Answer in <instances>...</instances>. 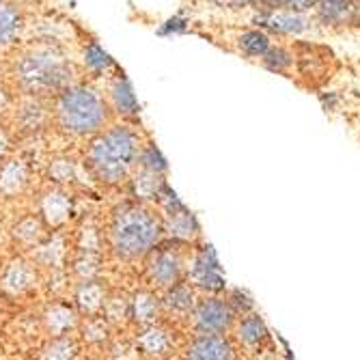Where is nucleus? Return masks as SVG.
<instances>
[{"instance_id": "23", "label": "nucleus", "mask_w": 360, "mask_h": 360, "mask_svg": "<svg viewBox=\"0 0 360 360\" xmlns=\"http://www.w3.org/2000/svg\"><path fill=\"white\" fill-rule=\"evenodd\" d=\"M74 352H76L74 343H72L70 339L60 337V339H54V341L46 347V354H44V356H46V358H72Z\"/></svg>"}, {"instance_id": "28", "label": "nucleus", "mask_w": 360, "mask_h": 360, "mask_svg": "<svg viewBox=\"0 0 360 360\" xmlns=\"http://www.w3.org/2000/svg\"><path fill=\"white\" fill-rule=\"evenodd\" d=\"M266 63H268V68H272V70L281 72L283 68H287V65H289V56H287L283 50H272V52L268 54Z\"/></svg>"}, {"instance_id": "16", "label": "nucleus", "mask_w": 360, "mask_h": 360, "mask_svg": "<svg viewBox=\"0 0 360 360\" xmlns=\"http://www.w3.org/2000/svg\"><path fill=\"white\" fill-rule=\"evenodd\" d=\"M129 311H132L136 321L151 323L158 317V302H155V298L151 296V293H139V296L132 300Z\"/></svg>"}, {"instance_id": "17", "label": "nucleus", "mask_w": 360, "mask_h": 360, "mask_svg": "<svg viewBox=\"0 0 360 360\" xmlns=\"http://www.w3.org/2000/svg\"><path fill=\"white\" fill-rule=\"evenodd\" d=\"M317 11L323 22H330V24L343 22L349 13V0H319Z\"/></svg>"}, {"instance_id": "20", "label": "nucleus", "mask_w": 360, "mask_h": 360, "mask_svg": "<svg viewBox=\"0 0 360 360\" xmlns=\"http://www.w3.org/2000/svg\"><path fill=\"white\" fill-rule=\"evenodd\" d=\"M162 188H165V184H162L158 171L145 169V171L134 179V190H136L139 196H143V199H149V196H158Z\"/></svg>"}, {"instance_id": "1", "label": "nucleus", "mask_w": 360, "mask_h": 360, "mask_svg": "<svg viewBox=\"0 0 360 360\" xmlns=\"http://www.w3.org/2000/svg\"><path fill=\"white\" fill-rule=\"evenodd\" d=\"M141 155L139 136L127 127H112L97 136L89 151V165L97 179L117 184L127 179Z\"/></svg>"}, {"instance_id": "13", "label": "nucleus", "mask_w": 360, "mask_h": 360, "mask_svg": "<svg viewBox=\"0 0 360 360\" xmlns=\"http://www.w3.org/2000/svg\"><path fill=\"white\" fill-rule=\"evenodd\" d=\"M240 339L244 345L248 347H257L259 343H264L268 339V330H266V323L261 321L257 315H250L242 321L240 326Z\"/></svg>"}, {"instance_id": "14", "label": "nucleus", "mask_w": 360, "mask_h": 360, "mask_svg": "<svg viewBox=\"0 0 360 360\" xmlns=\"http://www.w3.org/2000/svg\"><path fill=\"white\" fill-rule=\"evenodd\" d=\"M78 304L86 313H95L97 309L104 307V291L100 285H95L93 281H86L80 291H78Z\"/></svg>"}, {"instance_id": "6", "label": "nucleus", "mask_w": 360, "mask_h": 360, "mask_svg": "<svg viewBox=\"0 0 360 360\" xmlns=\"http://www.w3.org/2000/svg\"><path fill=\"white\" fill-rule=\"evenodd\" d=\"M147 274L160 287H171V285L179 283V276H181V259H179V255L169 250V248L158 250L149 259Z\"/></svg>"}, {"instance_id": "12", "label": "nucleus", "mask_w": 360, "mask_h": 360, "mask_svg": "<svg viewBox=\"0 0 360 360\" xmlns=\"http://www.w3.org/2000/svg\"><path fill=\"white\" fill-rule=\"evenodd\" d=\"M261 24H266L268 28H274L278 32H300V30L307 28L304 18L293 15L291 11H285V13H268V15L261 18Z\"/></svg>"}, {"instance_id": "22", "label": "nucleus", "mask_w": 360, "mask_h": 360, "mask_svg": "<svg viewBox=\"0 0 360 360\" xmlns=\"http://www.w3.org/2000/svg\"><path fill=\"white\" fill-rule=\"evenodd\" d=\"M48 323H50V330L56 333V335H63L68 328H72L74 323V315L70 309H63V307H56L48 313Z\"/></svg>"}, {"instance_id": "2", "label": "nucleus", "mask_w": 360, "mask_h": 360, "mask_svg": "<svg viewBox=\"0 0 360 360\" xmlns=\"http://www.w3.org/2000/svg\"><path fill=\"white\" fill-rule=\"evenodd\" d=\"M160 238V222L139 205H123L110 224V244L121 259H136L149 252Z\"/></svg>"}, {"instance_id": "29", "label": "nucleus", "mask_w": 360, "mask_h": 360, "mask_svg": "<svg viewBox=\"0 0 360 360\" xmlns=\"http://www.w3.org/2000/svg\"><path fill=\"white\" fill-rule=\"evenodd\" d=\"M274 3L285 7V9H289V11H302V9L311 7L315 0H274Z\"/></svg>"}, {"instance_id": "3", "label": "nucleus", "mask_w": 360, "mask_h": 360, "mask_svg": "<svg viewBox=\"0 0 360 360\" xmlns=\"http://www.w3.org/2000/svg\"><path fill=\"white\" fill-rule=\"evenodd\" d=\"M20 84L30 93H50L58 91L72 78V65L58 52L50 48H39L26 52L15 68Z\"/></svg>"}, {"instance_id": "26", "label": "nucleus", "mask_w": 360, "mask_h": 360, "mask_svg": "<svg viewBox=\"0 0 360 360\" xmlns=\"http://www.w3.org/2000/svg\"><path fill=\"white\" fill-rule=\"evenodd\" d=\"M143 165H145V169H149V171H158V173L167 169L165 160H162V155L158 153V149H155V147H147V151L143 153Z\"/></svg>"}, {"instance_id": "24", "label": "nucleus", "mask_w": 360, "mask_h": 360, "mask_svg": "<svg viewBox=\"0 0 360 360\" xmlns=\"http://www.w3.org/2000/svg\"><path fill=\"white\" fill-rule=\"evenodd\" d=\"M28 278H30V272H28V268L24 266V264H13L11 266V270L7 272V278H5V283L9 285V287H13V289H24L26 285H28Z\"/></svg>"}, {"instance_id": "11", "label": "nucleus", "mask_w": 360, "mask_h": 360, "mask_svg": "<svg viewBox=\"0 0 360 360\" xmlns=\"http://www.w3.org/2000/svg\"><path fill=\"white\" fill-rule=\"evenodd\" d=\"M139 347L147 354V356H162L167 354L169 347H171V339L165 330L155 328V326H151V328H147L141 339H139Z\"/></svg>"}, {"instance_id": "4", "label": "nucleus", "mask_w": 360, "mask_h": 360, "mask_svg": "<svg viewBox=\"0 0 360 360\" xmlns=\"http://www.w3.org/2000/svg\"><path fill=\"white\" fill-rule=\"evenodd\" d=\"M56 115L65 132L76 136L95 134L106 123V106L102 97L84 86H74L65 91L58 100Z\"/></svg>"}, {"instance_id": "9", "label": "nucleus", "mask_w": 360, "mask_h": 360, "mask_svg": "<svg viewBox=\"0 0 360 360\" xmlns=\"http://www.w3.org/2000/svg\"><path fill=\"white\" fill-rule=\"evenodd\" d=\"M188 356L201 358V360H220V358H231L233 349L229 345V341H224L222 337H218L214 333H203L188 347Z\"/></svg>"}, {"instance_id": "25", "label": "nucleus", "mask_w": 360, "mask_h": 360, "mask_svg": "<svg viewBox=\"0 0 360 360\" xmlns=\"http://www.w3.org/2000/svg\"><path fill=\"white\" fill-rule=\"evenodd\" d=\"M86 63L91 65V68H95V70H104V68H108V65H110V58H108V54L102 48L91 46L86 50Z\"/></svg>"}, {"instance_id": "5", "label": "nucleus", "mask_w": 360, "mask_h": 360, "mask_svg": "<svg viewBox=\"0 0 360 360\" xmlns=\"http://www.w3.org/2000/svg\"><path fill=\"white\" fill-rule=\"evenodd\" d=\"M233 321V311L222 300H205L194 313V323L201 333H224Z\"/></svg>"}, {"instance_id": "8", "label": "nucleus", "mask_w": 360, "mask_h": 360, "mask_svg": "<svg viewBox=\"0 0 360 360\" xmlns=\"http://www.w3.org/2000/svg\"><path fill=\"white\" fill-rule=\"evenodd\" d=\"M192 276H194L196 285H201L205 289H212V291L222 289L224 278H222V272H220V266H218V259H216V255H214V250L210 246L203 248L201 255L196 257Z\"/></svg>"}, {"instance_id": "27", "label": "nucleus", "mask_w": 360, "mask_h": 360, "mask_svg": "<svg viewBox=\"0 0 360 360\" xmlns=\"http://www.w3.org/2000/svg\"><path fill=\"white\" fill-rule=\"evenodd\" d=\"M84 333H86L84 337L89 341H102V339H106V323L104 321H97V319H91L86 323Z\"/></svg>"}, {"instance_id": "30", "label": "nucleus", "mask_w": 360, "mask_h": 360, "mask_svg": "<svg viewBox=\"0 0 360 360\" xmlns=\"http://www.w3.org/2000/svg\"><path fill=\"white\" fill-rule=\"evenodd\" d=\"M218 3H222V5H244L246 3V0H218Z\"/></svg>"}, {"instance_id": "19", "label": "nucleus", "mask_w": 360, "mask_h": 360, "mask_svg": "<svg viewBox=\"0 0 360 360\" xmlns=\"http://www.w3.org/2000/svg\"><path fill=\"white\" fill-rule=\"evenodd\" d=\"M112 100H115V106L119 112L123 115H134L139 110V104H136V97L129 89V84L125 80H119L115 86H112Z\"/></svg>"}, {"instance_id": "18", "label": "nucleus", "mask_w": 360, "mask_h": 360, "mask_svg": "<svg viewBox=\"0 0 360 360\" xmlns=\"http://www.w3.org/2000/svg\"><path fill=\"white\" fill-rule=\"evenodd\" d=\"M165 304L175 311V313H186L192 309L194 304V296H192V291L186 287V285H171V291L167 293V298H165Z\"/></svg>"}, {"instance_id": "15", "label": "nucleus", "mask_w": 360, "mask_h": 360, "mask_svg": "<svg viewBox=\"0 0 360 360\" xmlns=\"http://www.w3.org/2000/svg\"><path fill=\"white\" fill-rule=\"evenodd\" d=\"M44 214L54 224L63 222L65 218H68V214H70V201H68V196L60 194V192L48 194L46 201H44Z\"/></svg>"}, {"instance_id": "7", "label": "nucleus", "mask_w": 360, "mask_h": 360, "mask_svg": "<svg viewBox=\"0 0 360 360\" xmlns=\"http://www.w3.org/2000/svg\"><path fill=\"white\" fill-rule=\"evenodd\" d=\"M167 192V186H165ZM167 229L169 233L181 240H190L196 236V222L192 214L175 199V194L167 192Z\"/></svg>"}, {"instance_id": "21", "label": "nucleus", "mask_w": 360, "mask_h": 360, "mask_svg": "<svg viewBox=\"0 0 360 360\" xmlns=\"http://www.w3.org/2000/svg\"><path fill=\"white\" fill-rule=\"evenodd\" d=\"M240 48L246 52V54H252V56H264L268 50H270V41L264 32L259 30H250L246 35H242L240 39Z\"/></svg>"}, {"instance_id": "31", "label": "nucleus", "mask_w": 360, "mask_h": 360, "mask_svg": "<svg viewBox=\"0 0 360 360\" xmlns=\"http://www.w3.org/2000/svg\"><path fill=\"white\" fill-rule=\"evenodd\" d=\"M356 15H358V20H360V5L356 7Z\"/></svg>"}, {"instance_id": "10", "label": "nucleus", "mask_w": 360, "mask_h": 360, "mask_svg": "<svg viewBox=\"0 0 360 360\" xmlns=\"http://www.w3.org/2000/svg\"><path fill=\"white\" fill-rule=\"evenodd\" d=\"M20 32V15L18 11L0 0V48L9 46Z\"/></svg>"}]
</instances>
